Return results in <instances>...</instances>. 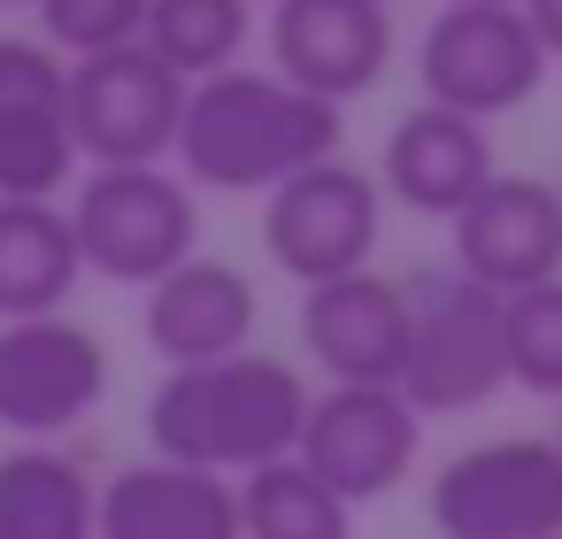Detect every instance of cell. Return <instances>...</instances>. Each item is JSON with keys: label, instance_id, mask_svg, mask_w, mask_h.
Wrapping results in <instances>:
<instances>
[{"label": "cell", "instance_id": "1", "mask_svg": "<svg viewBox=\"0 0 562 539\" xmlns=\"http://www.w3.org/2000/svg\"><path fill=\"white\" fill-rule=\"evenodd\" d=\"M170 155L201 193H270L278 178L339 155V109L278 70H216L186 86Z\"/></svg>", "mask_w": 562, "mask_h": 539}, {"label": "cell", "instance_id": "2", "mask_svg": "<svg viewBox=\"0 0 562 539\" xmlns=\"http://www.w3.org/2000/svg\"><path fill=\"white\" fill-rule=\"evenodd\" d=\"M308 416V378L278 355H224V362H186L155 385L147 401V439L162 462H193L216 478H247L278 454H293Z\"/></svg>", "mask_w": 562, "mask_h": 539}, {"label": "cell", "instance_id": "3", "mask_svg": "<svg viewBox=\"0 0 562 539\" xmlns=\"http://www.w3.org/2000/svg\"><path fill=\"white\" fill-rule=\"evenodd\" d=\"M70 239L78 262L109 285H155L162 270H178L186 255H201V209L193 186L162 162H109L86 170L70 193Z\"/></svg>", "mask_w": 562, "mask_h": 539}, {"label": "cell", "instance_id": "4", "mask_svg": "<svg viewBox=\"0 0 562 539\" xmlns=\"http://www.w3.org/2000/svg\"><path fill=\"white\" fill-rule=\"evenodd\" d=\"M408 293V339H401V378L393 393L416 416H462L485 408L508 385V347H501V293L470 285L462 270H424L401 285Z\"/></svg>", "mask_w": 562, "mask_h": 539}, {"label": "cell", "instance_id": "5", "mask_svg": "<svg viewBox=\"0 0 562 539\" xmlns=\"http://www.w3.org/2000/svg\"><path fill=\"white\" fill-rule=\"evenodd\" d=\"M385 224V193L347 155H324L262 193V247L293 285H324L347 270H370Z\"/></svg>", "mask_w": 562, "mask_h": 539}, {"label": "cell", "instance_id": "6", "mask_svg": "<svg viewBox=\"0 0 562 539\" xmlns=\"http://www.w3.org/2000/svg\"><path fill=\"white\" fill-rule=\"evenodd\" d=\"M439 539H562V447L554 439H477L431 478Z\"/></svg>", "mask_w": 562, "mask_h": 539}, {"label": "cell", "instance_id": "7", "mask_svg": "<svg viewBox=\"0 0 562 539\" xmlns=\"http://www.w3.org/2000/svg\"><path fill=\"white\" fill-rule=\"evenodd\" d=\"M178 109H186V78L170 63H155L139 40L63 70V124H70L78 162H93V170L162 162L178 139Z\"/></svg>", "mask_w": 562, "mask_h": 539}, {"label": "cell", "instance_id": "8", "mask_svg": "<svg viewBox=\"0 0 562 539\" xmlns=\"http://www.w3.org/2000/svg\"><path fill=\"white\" fill-rule=\"evenodd\" d=\"M539 78H547V55H539L531 24L516 9H462V0H447L416 40L424 101L454 109L470 124H493V116L524 109L539 93Z\"/></svg>", "mask_w": 562, "mask_h": 539}, {"label": "cell", "instance_id": "9", "mask_svg": "<svg viewBox=\"0 0 562 539\" xmlns=\"http://www.w3.org/2000/svg\"><path fill=\"white\" fill-rule=\"evenodd\" d=\"M416 447H424V416L393 385H324L308 393L293 462L316 470L347 508H362V501H385L416 470Z\"/></svg>", "mask_w": 562, "mask_h": 539}, {"label": "cell", "instance_id": "10", "mask_svg": "<svg viewBox=\"0 0 562 539\" xmlns=\"http://www.w3.org/2000/svg\"><path fill=\"white\" fill-rule=\"evenodd\" d=\"M109 393V347L78 316H16L0 324V431L63 439Z\"/></svg>", "mask_w": 562, "mask_h": 539}, {"label": "cell", "instance_id": "11", "mask_svg": "<svg viewBox=\"0 0 562 539\" xmlns=\"http://www.w3.org/2000/svg\"><path fill=\"white\" fill-rule=\"evenodd\" d=\"M393 63L385 0H270V70L331 109L370 93Z\"/></svg>", "mask_w": 562, "mask_h": 539}, {"label": "cell", "instance_id": "12", "mask_svg": "<svg viewBox=\"0 0 562 539\" xmlns=\"http://www.w3.org/2000/svg\"><path fill=\"white\" fill-rule=\"evenodd\" d=\"M454 270L485 293H524V285H547L562 278V193L547 178H524V170H493L470 209L454 216Z\"/></svg>", "mask_w": 562, "mask_h": 539}, {"label": "cell", "instance_id": "13", "mask_svg": "<svg viewBox=\"0 0 562 539\" xmlns=\"http://www.w3.org/2000/svg\"><path fill=\"white\" fill-rule=\"evenodd\" d=\"M63 55L47 40L0 32V201H55L78 178L63 124Z\"/></svg>", "mask_w": 562, "mask_h": 539}, {"label": "cell", "instance_id": "14", "mask_svg": "<svg viewBox=\"0 0 562 539\" xmlns=\"http://www.w3.org/2000/svg\"><path fill=\"white\" fill-rule=\"evenodd\" d=\"M408 339V293L401 278L347 270L324 285H301V347L331 385H393Z\"/></svg>", "mask_w": 562, "mask_h": 539}, {"label": "cell", "instance_id": "15", "mask_svg": "<svg viewBox=\"0 0 562 539\" xmlns=\"http://www.w3.org/2000/svg\"><path fill=\"white\" fill-rule=\"evenodd\" d=\"M255 278L224 255H186L178 270H162L147 285V347L186 370V362H224L255 339Z\"/></svg>", "mask_w": 562, "mask_h": 539}, {"label": "cell", "instance_id": "16", "mask_svg": "<svg viewBox=\"0 0 562 539\" xmlns=\"http://www.w3.org/2000/svg\"><path fill=\"white\" fill-rule=\"evenodd\" d=\"M93 539H239V493L193 462H124L93 493Z\"/></svg>", "mask_w": 562, "mask_h": 539}, {"label": "cell", "instance_id": "17", "mask_svg": "<svg viewBox=\"0 0 562 539\" xmlns=\"http://www.w3.org/2000/svg\"><path fill=\"white\" fill-rule=\"evenodd\" d=\"M485 178H493V132L470 124V116H454V109L416 101V109L385 132V193H393L408 216L454 224Z\"/></svg>", "mask_w": 562, "mask_h": 539}, {"label": "cell", "instance_id": "18", "mask_svg": "<svg viewBox=\"0 0 562 539\" xmlns=\"http://www.w3.org/2000/svg\"><path fill=\"white\" fill-rule=\"evenodd\" d=\"M78 278L86 262H78L63 201H0V324L63 316Z\"/></svg>", "mask_w": 562, "mask_h": 539}, {"label": "cell", "instance_id": "19", "mask_svg": "<svg viewBox=\"0 0 562 539\" xmlns=\"http://www.w3.org/2000/svg\"><path fill=\"white\" fill-rule=\"evenodd\" d=\"M93 470L63 447L0 454V539H93Z\"/></svg>", "mask_w": 562, "mask_h": 539}, {"label": "cell", "instance_id": "20", "mask_svg": "<svg viewBox=\"0 0 562 539\" xmlns=\"http://www.w3.org/2000/svg\"><path fill=\"white\" fill-rule=\"evenodd\" d=\"M247 40H255V0H147V24H139V47L170 63L186 86L239 70Z\"/></svg>", "mask_w": 562, "mask_h": 539}, {"label": "cell", "instance_id": "21", "mask_svg": "<svg viewBox=\"0 0 562 539\" xmlns=\"http://www.w3.org/2000/svg\"><path fill=\"white\" fill-rule=\"evenodd\" d=\"M232 493H239V539H355V508L293 454L247 470Z\"/></svg>", "mask_w": 562, "mask_h": 539}, {"label": "cell", "instance_id": "22", "mask_svg": "<svg viewBox=\"0 0 562 539\" xmlns=\"http://www.w3.org/2000/svg\"><path fill=\"white\" fill-rule=\"evenodd\" d=\"M501 347H508V385L562 401V278L501 301Z\"/></svg>", "mask_w": 562, "mask_h": 539}, {"label": "cell", "instance_id": "23", "mask_svg": "<svg viewBox=\"0 0 562 539\" xmlns=\"http://www.w3.org/2000/svg\"><path fill=\"white\" fill-rule=\"evenodd\" d=\"M32 9H40V40H47L63 63L132 47L139 24H147V0H32Z\"/></svg>", "mask_w": 562, "mask_h": 539}, {"label": "cell", "instance_id": "24", "mask_svg": "<svg viewBox=\"0 0 562 539\" xmlns=\"http://www.w3.org/2000/svg\"><path fill=\"white\" fill-rule=\"evenodd\" d=\"M516 16L531 24L539 55H547V63H562V0H516Z\"/></svg>", "mask_w": 562, "mask_h": 539}, {"label": "cell", "instance_id": "25", "mask_svg": "<svg viewBox=\"0 0 562 539\" xmlns=\"http://www.w3.org/2000/svg\"><path fill=\"white\" fill-rule=\"evenodd\" d=\"M462 9H516V0H462Z\"/></svg>", "mask_w": 562, "mask_h": 539}, {"label": "cell", "instance_id": "26", "mask_svg": "<svg viewBox=\"0 0 562 539\" xmlns=\"http://www.w3.org/2000/svg\"><path fill=\"white\" fill-rule=\"evenodd\" d=\"M0 9H32V0H0Z\"/></svg>", "mask_w": 562, "mask_h": 539}, {"label": "cell", "instance_id": "27", "mask_svg": "<svg viewBox=\"0 0 562 539\" xmlns=\"http://www.w3.org/2000/svg\"><path fill=\"white\" fill-rule=\"evenodd\" d=\"M554 447H562V431H554Z\"/></svg>", "mask_w": 562, "mask_h": 539}, {"label": "cell", "instance_id": "28", "mask_svg": "<svg viewBox=\"0 0 562 539\" xmlns=\"http://www.w3.org/2000/svg\"><path fill=\"white\" fill-rule=\"evenodd\" d=\"M385 9H393V0H385Z\"/></svg>", "mask_w": 562, "mask_h": 539}, {"label": "cell", "instance_id": "29", "mask_svg": "<svg viewBox=\"0 0 562 539\" xmlns=\"http://www.w3.org/2000/svg\"><path fill=\"white\" fill-rule=\"evenodd\" d=\"M554 193H562V186H554Z\"/></svg>", "mask_w": 562, "mask_h": 539}]
</instances>
